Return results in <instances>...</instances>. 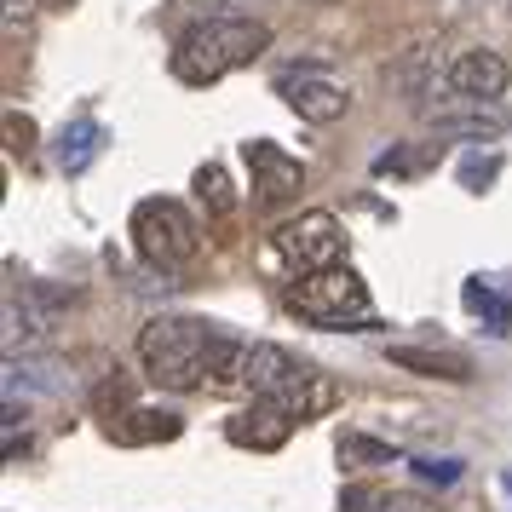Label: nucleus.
<instances>
[{
    "mask_svg": "<svg viewBox=\"0 0 512 512\" xmlns=\"http://www.w3.org/2000/svg\"><path fill=\"white\" fill-rule=\"evenodd\" d=\"M265 47H271V24H259V18H202V24H190L173 41L167 70L179 75L185 87H213L231 70L254 64Z\"/></svg>",
    "mask_w": 512,
    "mask_h": 512,
    "instance_id": "f257e3e1",
    "label": "nucleus"
},
{
    "mask_svg": "<svg viewBox=\"0 0 512 512\" xmlns=\"http://www.w3.org/2000/svg\"><path fill=\"white\" fill-rule=\"evenodd\" d=\"M219 328L202 317H150L139 328V363L167 392H196L208 380V351Z\"/></svg>",
    "mask_w": 512,
    "mask_h": 512,
    "instance_id": "f03ea898",
    "label": "nucleus"
},
{
    "mask_svg": "<svg viewBox=\"0 0 512 512\" xmlns=\"http://www.w3.org/2000/svg\"><path fill=\"white\" fill-rule=\"evenodd\" d=\"M248 392L265 397V403H277V409H288L294 420H317V415H328V409L340 403V386H334L323 369L300 363L288 346H271V340H259L254 346Z\"/></svg>",
    "mask_w": 512,
    "mask_h": 512,
    "instance_id": "7ed1b4c3",
    "label": "nucleus"
},
{
    "mask_svg": "<svg viewBox=\"0 0 512 512\" xmlns=\"http://www.w3.org/2000/svg\"><path fill=\"white\" fill-rule=\"evenodd\" d=\"M288 311L311 328H374V300L369 282L351 265H328V271H305L288 282Z\"/></svg>",
    "mask_w": 512,
    "mask_h": 512,
    "instance_id": "20e7f679",
    "label": "nucleus"
},
{
    "mask_svg": "<svg viewBox=\"0 0 512 512\" xmlns=\"http://www.w3.org/2000/svg\"><path fill=\"white\" fill-rule=\"evenodd\" d=\"M133 248H139L150 265H190V259L202 254V231H196V219H190L185 202H173V196H144L139 208H133Z\"/></svg>",
    "mask_w": 512,
    "mask_h": 512,
    "instance_id": "39448f33",
    "label": "nucleus"
},
{
    "mask_svg": "<svg viewBox=\"0 0 512 512\" xmlns=\"http://www.w3.org/2000/svg\"><path fill=\"white\" fill-rule=\"evenodd\" d=\"M277 254L294 265V271H328V265H340L346 259V231H340V219L323 208L300 213V219H288L277 231Z\"/></svg>",
    "mask_w": 512,
    "mask_h": 512,
    "instance_id": "423d86ee",
    "label": "nucleus"
},
{
    "mask_svg": "<svg viewBox=\"0 0 512 512\" xmlns=\"http://www.w3.org/2000/svg\"><path fill=\"white\" fill-rule=\"evenodd\" d=\"M242 156H248V167H254V190L265 208H277V202H294L305 190V162L300 156H288L282 144L271 139H248L242 144Z\"/></svg>",
    "mask_w": 512,
    "mask_h": 512,
    "instance_id": "0eeeda50",
    "label": "nucleus"
},
{
    "mask_svg": "<svg viewBox=\"0 0 512 512\" xmlns=\"http://www.w3.org/2000/svg\"><path fill=\"white\" fill-rule=\"evenodd\" d=\"M507 81H512V70L495 47H466L449 58V93H461V98H478V104L484 98H501Z\"/></svg>",
    "mask_w": 512,
    "mask_h": 512,
    "instance_id": "6e6552de",
    "label": "nucleus"
},
{
    "mask_svg": "<svg viewBox=\"0 0 512 512\" xmlns=\"http://www.w3.org/2000/svg\"><path fill=\"white\" fill-rule=\"evenodd\" d=\"M225 438H231L236 449L271 455V449H282V443L294 438V415L277 409V403H265V397H254V409H236V415L225 420Z\"/></svg>",
    "mask_w": 512,
    "mask_h": 512,
    "instance_id": "1a4fd4ad",
    "label": "nucleus"
},
{
    "mask_svg": "<svg viewBox=\"0 0 512 512\" xmlns=\"http://www.w3.org/2000/svg\"><path fill=\"white\" fill-rule=\"evenodd\" d=\"M282 98H288V110L300 121H317V127H328V121H340L351 110V93L334 87V81H323V75H288L282 81Z\"/></svg>",
    "mask_w": 512,
    "mask_h": 512,
    "instance_id": "9d476101",
    "label": "nucleus"
},
{
    "mask_svg": "<svg viewBox=\"0 0 512 512\" xmlns=\"http://www.w3.org/2000/svg\"><path fill=\"white\" fill-rule=\"evenodd\" d=\"M185 432V415L173 409H127L121 420H110V438L127 443V449H144V443H173Z\"/></svg>",
    "mask_w": 512,
    "mask_h": 512,
    "instance_id": "9b49d317",
    "label": "nucleus"
},
{
    "mask_svg": "<svg viewBox=\"0 0 512 512\" xmlns=\"http://www.w3.org/2000/svg\"><path fill=\"white\" fill-rule=\"evenodd\" d=\"M392 81L403 87V93H409V104H415V110H426V104H432V98L449 87V70L438 64V52H432V47H415L409 58H403V64H397Z\"/></svg>",
    "mask_w": 512,
    "mask_h": 512,
    "instance_id": "f8f14e48",
    "label": "nucleus"
},
{
    "mask_svg": "<svg viewBox=\"0 0 512 512\" xmlns=\"http://www.w3.org/2000/svg\"><path fill=\"white\" fill-rule=\"evenodd\" d=\"M397 369L409 374H426V380H472V363L461 351H426V346H392L386 351Z\"/></svg>",
    "mask_w": 512,
    "mask_h": 512,
    "instance_id": "ddd939ff",
    "label": "nucleus"
},
{
    "mask_svg": "<svg viewBox=\"0 0 512 512\" xmlns=\"http://www.w3.org/2000/svg\"><path fill=\"white\" fill-rule=\"evenodd\" d=\"M248 363H254V346L219 328L213 334V351H208V380L213 386H248Z\"/></svg>",
    "mask_w": 512,
    "mask_h": 512,
    "instance_id": "4468645a",
    "label": "nucleus"
},
{
    "mask_svg": "<svg viewBox=\"0 0 512 512\" xmlns=\"http://www.w3.org/2000/svg\"><path fill=\"white\" fill-rule=\"evenodd\" d=\"M196 196H202V208H208V213H231L236 208L231 179H225V167H219V162L196 167Z\"/></svg>",
    "mask_w": 512,
    "mask_h": 512,
    "instance_id": "2eb2a0df",
    "label": "nucleus"
},
{
    "mask_svg": "<svg viewBox=\"0 0 512 512\" xmlns=\"http://www.w3.org/2000/svg\"><path fill=\"white\" fill-rule=\"evenodd\" d=\"M93 150H98V127H93V121H81V127H75V139L64 133V167H70V173H75V167H87Z\"/></svg>",
    "mask_w": 512,
    "mask_h": 512,
    "instance_id": "dca6fc26",
    "label": "nucleus"
},
{
    "mask_svg": "<svg viewBox=\"0 0 512 512\" xmlns=\"http://www.w3.org/2000/svg\"><path fill=\"white\" fill-rule=\"evenodd\" d=\"M374 512H432V501H420L415 489H380V495H369Z\"/></svg>",
    "mask_w": 512,
    "mask_h": 512,
    "instance_id": "f3484780",
    "label": "nucleus"
},
{
    "mask_svg": "<svg viewBox=\"0 0 512 512\" xmlns=\"http://www.w3.org/2000/svg\"><path fill=\"white\" fill-rule=\"evenodd\" d=\"M420 478H432V484H455L461 478V461H415Z\"/></svg>",
    "mask_w": 512,
    "mask_h": 512,
    "instance_id": "a211bd4d",
    "label": "nucleus"
},
{
    "mask_svg": "<svg viewBox=\"0 0 512 512\" xmlns=\"http://www.w3.org/2000/svg\"><path fill=\"white\" fill-rule=\"evenodd\" d=\"M52 6H70V0H52Z\"/></svg>",
    "mask_w": 512,
    "mask_h": 512,
    "instance_id": "6ab92c4d",
    "label": "nucleus"
}]
</instances>
